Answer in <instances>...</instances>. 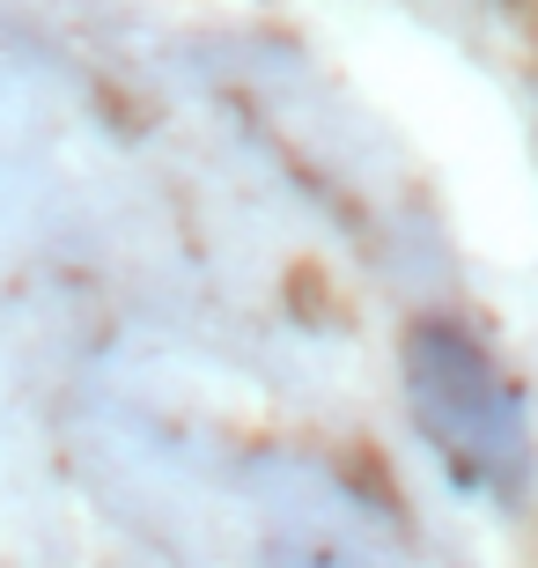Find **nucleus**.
<instances>
[{
	"label": "nucleus",
	"mask_w": 538,
	"mask_h": 568,
	"mask_svg": "<svg viewBox=\"0 0 538 568\" xmlns=\"http://www.w3.org/2000/svg\"><path fill=\"white\" fill-rule=\"evenodd\" d=\"M406 406L457 495H517L531 480V428L517 384L457 317H420L406 333Z\"/></svg>",
	"instance_id": "f257e3e1"
}]
</instances>
